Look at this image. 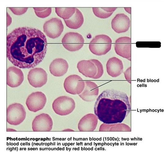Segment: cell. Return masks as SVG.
<instances>
[{
    "instance_id": "obj_1",
    "label": "cell",
    "mask_w": 164,
    "mask_h": 152,
    "mask_svg": "<svg viewBox=\"0 0 164 152\" xmlns=\"http://www.w3.org/2000/svg\"><path fill=\"white\" fill-rule=\"evenodd\" d=\"M47 40L39 29L27 27L14 29L7 37V57L14 66L21 68L35 67L43 60Z\"/></svg>"
},
{
    "instance_id": "obj_2",
    "label": "cell",
    "mask_w": 164,
    "mask_h": 152,
    "mask_svg": "<svg viewBox=\"0 0 164 152\" xmlns=\"http://www.w3.org/2000/svg\"><path fill=\"white\" fill-rule=\"evenodd\" d=\"M130 104L125 93L113 89L103 91L94 105L95 115L106 124L121 123L129 113Z\"/></svg>"
},
{
    "instance_id": "obj_3",
    "label": "cell",
    "mask_w": 164,
    "mask_h": 152,
    "mask_svg": "<svg viewBox=\"0 0 164 152\" xmlns=\"http://www.w3.org/2000/svg\"><path fill=\"white\" fill-rule=\"evenodd\" d=\"M77 67L79 72L83 75L93 79L100 78L104 73L102 64L96 59L81 60L78 63Z\"/></svg>"
},
{
    "instance_id": "obj_4",
    "label": "cell",
    "mask_w": 164,
    "mask_h": 152,
    "mask_svg": "<svg viewBox=\"0 0 164 152\" xmlns=\"http://www.w3.org/2000/svg\"><path fill=\"white\" fill-rule=\"evenodd\" d=\"M112 40L108 36L101 34L96 36L89 44L90 50L98 56L106 54L111 49Z\"/></svg>"
},
{
    "instance_id": "obj_5",
    "label": "cell",
    "mask_w": 164,
    "mask_h": 152,
    "mask_svg": "<svg viewBox=\"0 0 164 152\" xmlns=\"http://www.w3.org/2000/svg\"><path fill=\"white\" fill-rule=\"evenodd\" d=\"M75 102L69 97L62 96L56 98L52 104V108L56 114L65 116L72 112L75 108Z\"/></svg>"
},
{
    "instance_id": "obj_6",
    "label": "cell",
    "mask_w": 164,
    "mask_h": 152,
    "mask_svg": "<svg viewBox=\"0 0 164 152\" xmlns=\"http://www.w3.org/2000/svg\"><path fill=\"white\" fill-rule=\"evenodd\" d=\"M26 116L24 106L19 103L9 105L7 109V121L11 125H17L21 123Z\"/></svg>"
},
{
    "instance_id": "obj_7",
    "label": "cell",
    "mask_w": 164,
    "mask_h": 152,
    "mask_svg": "<svg viewBox=\"0 0 164 152\" xmlns=\"http://www.w3.org/2000/svg\"><path fill=\"white\" fill-rule=\"evenodd\" d=\"M84 42L82 36L80 34L75 32L66 33L62 40L64 47L70 51L79 50L83 47Z\"/></svg>"
},
{
    "instance_id": "obj_8",
    "label": "cell",
    "mask_w": 164,
    "mask_h": 152,
    "mask_svg": "<svg viewBox=\"0 0 164 152\" xmlns=\"http://www.w3.org/2000/svg\"><path fill=\"white\" fill-rule=\"evenodd\" d=\"M85 84V81L80 76L73 74L65 78L64 86L65 90L68 93L79 95L83 90Z\"/></svg>"
},
{
    "instance_id": "obj_9",
    "label": "cell",
    "mask_w": 164,
    "mask_h": 152,
    "mask_svg": "<svg viewBox=\"0 0 164 152\" xmlns=\"http://www.w3.org/2000/svg\"><path fill=\"white\" fill-rule=\"evenodd\" d=\"M46 102L45 95L42 92H36L32 93L28 96L26 104L29 111L36 112L42 109Z\"/></svg>"
},
{
    "instance_id": "obj_10",
    "label": "cell",
    "mask_w": 164,
    "mask_h": 152,
    "mask_svg": "<svg viewBox=\"0 0 164 152\" xmlns=\"http://www.w3.org/2000/svg\"><path fill=\"white\" fill-rule=\"evenodd\" d=\"M64 25L61 19L54 18L46 21L43 26V31L49 38L54 39L59 37L63 31Z\"/></svg>"
},
{
    "instance_id": "obj_11",
    "label": "cell",
    "mask_w": 164,
    "mask_h": 152,
    "mask_svg": "<svg viewBox=\"0 0 164 152\" xmlns=\"http://www.w3.org/2000/svg\"><path fill=\"white\" fill-rule=\"evenodd\" d=\"M28 82L35 88L41 87L45 85L47 80V74L46 71L40 67L31 69L27 75Z\"/></svg>"
},
{
    "instance_id": "obj_12",
    "label": "cell",
    "mask_w": 164,
    "mask_h": 152,
    "mask_svg": "<svg viewBox=\"0 0 164 152\" xmlns=\"http://www.w3.org/2000/svg\"><path fill=\"white\" fill-rule=\"evenodd\" d=\"M53 121L50 116L42 113L36 116L33 120L32 129L34 131H49L51 130Z\"/></svg>"
},
{
    "instance_id": "obj_13",
    "label": "cell",
    "mask_w": 164,
    "mask_h": 152,
    "mask_svg": "<svg viewBox=\"0 0 164 152\" xmlns=\"http://www.w3.org/2000/svg\"><path fill=\"white\" fill-rule=\"evenodd\" d=\"M114 48L117 54L130 61L131 39L127 36L120 37L115 42Z\"/></svg>"
},
{
    "instance_id": "obj_14",
    "label": "cell",
    "mask_w": 164,
    "mask_h": 152,
    "mask_svg": "<svg viewBox=\"0 0 164 152\" xmlns=\"http://www.w3.org/2000/svg\"><path fill=\"white\" fill-rule=\"evenodd\" d=\"M111 26L112 29L117 33L126 32L130 27V20L124 14H118L112 19Z\"/></svg>"
},
{
    "instance_id": "obj_15",
    "label": "cell",
    "mask_w": 164,
    "mask_h": 152,
    "mask_svg": "<svg viewBox=\"0 0 164 152\" xmlns=\"http://www.w3.org/2000/svg\"><path fill=\"white\" fill-rule=\"evenodd\" d=\"M24 79L22 70L16 67H10L7 70V84L10 87L14 88L20 86Z\"/></svg>"
},
{
    "instance_id": "obj_16",
    "label": "cell",
    "mask_w": 164,
    "mask_h": 152,
    "mask_svg": "<svg viewBox=\"0 0 164 152\" xmlns=\"http://www.w3.org/2000/svg\"><path fill=\"white\" fill-rule=\"evenodd\" d=\"M98 118L93 113H89L83 116L78 124V128L80 131H92L96 128Z\"/></svg>"
},
{
    "instance_id": "obj_17",
    "label": "cell",
    "mask_w": 164,
    "mask_h": 152,
    "mask_svg": "<svg viewBox=\"0 0 164 152\" xmlns=\"http://www.w3.org/2000/svg\"><path fill=\"white\" fill-rule=\"evenodd\" d=\"M85 87L79 96L84 101L90 102L94 100L98 95L99 88L94 82L90 81H85Z\"/></svg>"
},
{
    "instance_id": "obj_18",
    "label": "cell",
    "mask_w": 164,
    "mask_h": 152,
    "mask_svg": "<svg viewBox=\"0 0 164 152\" xmlns=\"http://www.w3.org/2000/svg\"><path fill=\"white\" fill-rule=\"evenodd\" d=\"M107 71L108 74L112 77L119 76L123 70V65L122 61L119 58L113 57L109 58L106 65Z\"/></svg>"
},
{
    "instance_id": "obj_19",
    "label": "cell",
    "mask_w": 164,
    "mask_h": 152,
    "mask_svg": "<svg viewBox=\"0 0 164 152\" xmlns=\"http://www.w3.org/2000/svg\"><path fill=\"white\" fill-rule=\"evenodd\" d=\"M68 65L66 60L63 58H56L51 63L49 71L53 75L56 77L62 76L67 71Z\"/></svg>"
},
{
    "instance_id": "obj_20",
    "label": "cell",
    "mask_w": 164,
    "mask_h": 152,
    "mask_svg": "<svg viewBox=\"0 0 164 152\" xmlns=\"http://www.w3.org/2000/svg\"><path fill=\"white\" fill-rule=\"evenodd\" d=\"M66 26L72 29H77L80 28L84 22L83 15L80 11L76 8L75 12L69 19L64 20Z\"/></svg>"
},
{
    "instance_id": "obj_21",
    "label": "cell",
    "mask_w": 164,
    "mask_h": 152,
    "mask_svg": "<svg viewBox=\"0 0 164 152\" xmlns=\"http://www.w3.org/2000/svg\"><path fill=\"white\" fill-rule=\"evenodd\" d=\"M55 12L57 15L64 20L69 19L75 12L76 8L56 7Z\"/></svg>"
},
{
    "instance_id": "obj_22",
    "label": "cell",
    "mask_w": 164,
    "mask_h": 152,
    "mask_svg": "<svg viewBox=\"0 0 164 152\" xmlns=\"http://www.w3.org/2000/svg\"><path fill=\"white\" fill-rule=\"evenodd\" d=\"M33 9L36 16L42 18L49 16L52 12L50 7H33Z\"/></svg>"
},
{
    "instance_id": "obj_23",
    "label": "cell",
    "mask_w": 164,
    "mask_h": 152,
    "mask_svg": "<svg viewBox=\"0 0 164 152\" xmlns=\"http://www.w3.org/2000/svg\"><path fill=\"white\" fill-rule=\"evenodd\" d=\"M92 9L94 15L102 19L109 17L113 13L107 12L100 7H93Z\"/></svg>"
},
{
    "instance_id": "obj_24",
    "label": "cell",
    "mask_w": 164,
    "mask_h": 152,
    "mask_svg": "<svg viewBox=\"0 0 164 152\" xmlns=\"http://www.w3.org/2000/svg\"><path fill=\"white\" fill-rule=\"evenodd\" d=\"M9 9L14 14L20 15L24 14L27 11L28 8H15L9 7Z\"/></svg>"
},
{
    "instance_id": "obj_25",
    "label": "cell",
    "mask_w": 164,
    "mask_h": 152,
    "mask_svg": "<svg viewBox=\"0 0 164 152\" xmlns=\"http://www.w3.org/2000/svg\"><path fill=\"white\" fill-rule=\"evenodd\" d=\"M124 75L126 80L130 83H131V67H128L124 72Z\"/></svg>"
},
{
    "instance_id": "obj_26",
    "label": "cell",
    "mask_w": 164,
    "mask_h": 152,
    "mask_svg": "<svg viewBox=\"0 0 164 152\" xmlns=\"http://www.w3.org/2000/svg\"><path fill=\"white\" fill-rule=\"evenodd\" d=\"M101 8L108 12H113L117 9V7H101Z\"/></svg>"
}]
</instances>
